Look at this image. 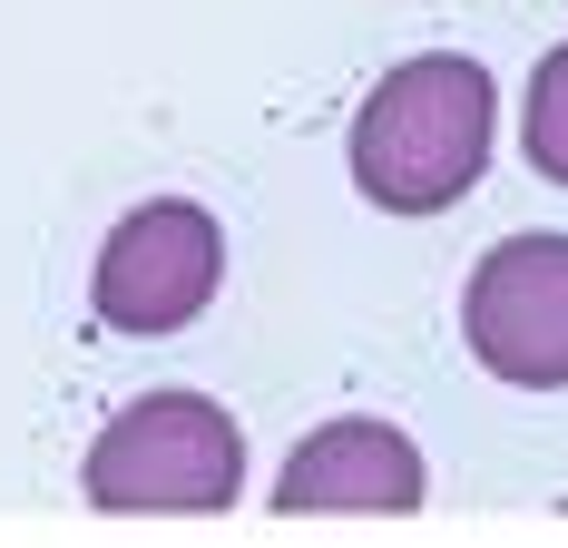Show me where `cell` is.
<instances>
[{
  "mask_svg": "<svg viewBox=\"0 0 568 548\" xmlns=\"http://www.w3.org/2000/svg\"><path fill=\"white\" fill-rule=\"evenodd\" d=\"M490 138H500V89H490L480 59H460V50L402 59L353 109V186L383 216H442L480 186Z\"/></svg>",
  "mask_w": 568,
  "mask_h": 548,
  "instance_id": "1",
  "label": "cell"
},
{
  "mask_svg": "<svg viewBox=\"0 0 568 548\" xmlns=\"http://www.w3.org/2000/svg\"><path fill=\"white\" fill-rule=\"evenodd\" d=\"M79 490L99 519H216L245 490V432L206 392H148L89 440Z\"/></svg>",
  "mask_w": 568,
  "mask_h": 548,
  "instance_id": "2",
  "label": "cell"
},
{
  "mask_svg": "<svg viewBox=\"0 0 568 548\" xmlns=\"http://www.w3.org/2000/svg\"><path fill=\"white\" fill-rule=\"evenodd\" d=\"M216 284H226V225L206 216L196 196H148V206H128L109 225L99 274H89V304H99L109 333L158 343V333L196 324L216 304Z\"/></svg>",
  "mask_w": 568,
  "mask_h": 548,
  "instance_id": "3",
  "label": "cell"
},
{
  "mask_svg": "<svg viewBox=\"0 0 568 548\" xmlns=\"http://www.w3.org/2000/svg\"><path fill=\"white\" fill-rule=\"evenodd\" d=\"M460 343L490 383L568 392V235H500L460 284Z\"/></svg>",
  "mask_w": 568,
  "mask_h": 548,
  "instance_id": "4",
  "label": "cell"
},
{
  "mask_svg": "<svg viewBox=\"0 0 568 548\" xmlns=\"http://www.w3.org/2000/svg\"><path fill=\"white\" fill-rule=\"evenodd\" d=\"M432 499V470L393 422H324L275 480V519H412Z\"/></svg>",
  "mask_w": 568,
  "mask_h": 548,
  "instance_id": "5",
  "label": "cell"
},
{
  "mask_svg": "<svg viewBox=\"0 0 568 548\" xmlns=\"http://www.w3.org/2000/svg\"><path fill=\"white\" fill-rule=\"evenodd\" d=\"M519 148H529V166H539L549 186H568V40H559V50H539V69H529Z\"/></svg>",
  "mask_w": 568,
  "mask_h": 548,
  "instance_id": "6",
  "label": "cell"
}]
</instances>
